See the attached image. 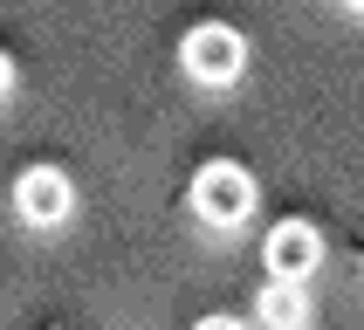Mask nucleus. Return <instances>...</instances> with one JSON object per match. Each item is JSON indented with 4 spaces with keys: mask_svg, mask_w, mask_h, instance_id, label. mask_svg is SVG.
<instances>
[{
    "mask_svg": "<svg viewBox=\"0 0 364 330\" xmlns=\"http://www.w3.org/2000/svg\"><path fill=\"white\" fill-rule=\"evenodd\" d=\"M344 7H350V14H364V0H344Z\"/></svg>",
    "mask_w": 364,
    "mask_h": 330,
    "instance_id": "obj_8",
    "label": "nucleus"
},
{
    "mask_svg": "<svg viewBox=\"0 0 364 330\" xmlns=\"http://www.w3.org/2000/svg\"><path fill=\"white\" fill-rule=\"evenodd\" d=\"M255 172L247 165H234V159H213V165H200V179H193V213H200L206 227H241V220H255Z\"/></svg>",
    "mask_w": 364,
    "mask_h": 330,
    "instance_id": "obj_2",
    "label": "nucleus"
},
{
    "mask_svg": "<svg viewBox=\"0 0 364 330\" xmlns=\"http://www.w3.org/2000/svg\"><path fill=\"white\" fill-rule=\"evenodd\" d=\"M7 90H14V55L0 48V97H7Z\"/></svg>",
    "mask_w": 364,
    "mask_h": 330,
    "instance_id": "obj_7",
    "label": "nucleus"
},
{
    "mask_svg": "<svg viewBox=\"0 0 364 330\" xmlns=\"http://www.w3.org/2000/svg\"><path fill=\"white\" fill-rule=\"evenodd\" d=\"M268 275H296V282H309L316 268H323V234L309 220H282V227H268Z\"/></svg>",
    "mask_w": 364,
    "mask_h": 330,
    "instance_id": "obj_4",
    "label": "nucleus"
},
{
    "mask_svg": "<svg viewBox=\"0 0 364 330\" xmlns=\"http://www.w3.org/2000/svg\"><path fill=\"white\" fill-rule=\"evenodd\" d=\"M179 69L206 90H227V82H241L247 69V35L234 21H200V28H186L179 35Z\"/></svg>",
    "mask_w": 364,
    "mask_h": 330,
    "instance_id": "obj_1",
    "label": "nucleus"
},
{
    "mask_svg": "<svg viewBox=\"0 0 364 330\" xmlns=\"http://www.w3.org/2000/svg\"><path fill=\"white\" fill-rule=\"evenodd\" d=\"M296 330H309V324H296Z\"/></svg>",
    "mask_w": 364,
    "mask_h": 330,
    "instance_id": "obj_9",
    "label": "nucleus"
},
{
    "mask_svg": "<svg viewBox=\"0 0 364 330\" xmlns=\"http://www.w3.org/2000/svg\"><path fill=\"white\" fill-rule=\"evenodd\" d=\"M193 330H247V324H241V316H200Z\"/></svg>",
    "mask_w": 364,
    "mask_h": 330,
    "instance_id": "obj_6",
    "label": "nucleus"
},
{
    "mask_svg": "<svg viewBox=\"0 0 364 330\" xmlns=\"http://www.w3.org/2000/svg\"><path fill=\"white\" fill-rule=\"evenodd\" d=\"M14 213L28 227H62L69 213H76V186H69V172L62 165H28L14 179Z\"/></svg>",
    "mask_w": 364,
    "mask_h": 330,
    "instance_id": "obj_3",
    "label": "nucleus"
},
{
    "mask_svg": "<svg viewBox=\"0 0 364 330\" xmlns=\"http://www.w3.org/2000/svg\"><path fill=\"white\" fill-rule=\"evenodd\" d=\"M255 324H262V330L309 324V282H296V275H268L262 296H255Z\"/></svg>",
    "mask_w": 364,
    "mask_h": 330,
    "instance_id": "obj_5",
    "label": "nucleus"
}]
</instances>
